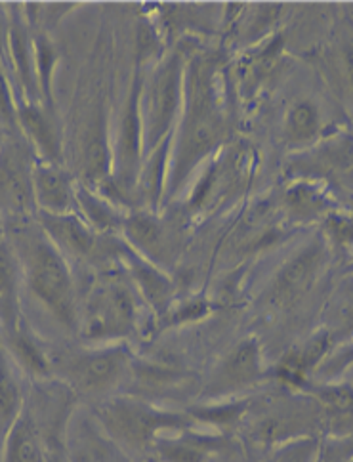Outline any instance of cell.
I'll use <instances>...</instances> for the list:
<instances>
[{"label": "cell", "instance_id": "1f68e13d", "mask_svg": "<svg viewBox=\"0 0 353 462\" xmlns=\"http://www.w3.org/2000/svg\"><path fill=\"white\" fill-rule=\"evenodd\" d=\"M323 237L330 251H353V212L336 208L323 222Z\"/></svg>", "mask_w": 353, "mask_h": 462}, {"label": "cell", "instance_id": "44dd1931", "mask_svg": "<svg viewBox=\"0 0 353 462\" xmlns=\"http://www.w3.org/2000/svg\"><path fill=\"white\" fill-rule=\"evenodd\" d=\"M329 134L330 132H327L325 126L323 109L313 97H298L287 107V113L283 117L281 136L289 152H308Z\"/></svg>", "mask_w": 353, "mask_h": 462}, {"label": "cell", "instance_id": "f546056e", "mask_svg": "<svg viewBox=\"0 0 353 462\" xmlns=\"http://www.w3.org/2000/svg\"><path fill=\"white\" fill-rule=\"evenodd\" d=\"M250 409V400H229V402H222L216 400L214 403H205V405H197L191 407L188 412L190 417L197 422L209 424L212 428H216L218 432H229L231 428L239 426L241 420L246 417V412Z\"/></svg>", "mask_w": 353, "mask_h": 462}, {"label": "cell", "instance_id": "484cf974", "mask_svg": "<svg viewBox=\"0 0 353 462\" xmlns=\"http://www.w3.org/2000/svg\"><path fill=\"white\" fill-rule=\"evenodd\" d=\"M3 462H46V438L25 403L5 439Z\"/></svg>", "mask_w": 353, "mask_h": 462}, {"label": "cell", "instance_id": "60d3db41", "mask_svg": "<svg viewBox=\"0 0 353 462\" xmlns=\"http://www.w3.org/2000/svg\"><path fill=\"white\" fill-rule=\"evenodd\" d=\"M317 462H319V460H317Z\"/></svg>", "mask_w": 353, "mask_h": 462}, {"label": "cell", "instance_id": "4316f807", "mask_svg": "<svg viewBox=\"0 0 353 462\" xmlns=\"http://www.w3.org/2000/svg\"><path fill=\"white\" fill-rule=\"evenodd\" d=\"M77 205L82 220L99 236H116L123 231L126 212L123 207L107 199L106 195L79 181Z\"/></svg>", "mask_w": 353, "mask_h": 462}, {"label": "cell", "instance_id": "cb8c5ba5", "mask_svg": "<svg viewBox=\"0 0 353 462\" xmlns=\"http://www.w3.org/2000/svg\"><path fill=\"white\" fill-rule=\"evenodd\" d=\"M23 270L8 237L0 234V331L18 327L25 316L22 306Z\"/></svg>", "mask_w": 353, "mask_h": 462}, {"label": "cell", "instance_id": "9a60e30c", "mask_svg": "<svg viewBox=\"0 0 353 462\" xmlns=\"http://www.w3.org/2000/svg\"><path fill=\"white\" fill-rule=\"evenodd\" d=\"M65 448L71 462H134L96 422L92 412L71 417L67 426Z\"/></svg>", "mask_w": 353, "mask_h": 462}, {"label": "cell", "instance_id": "52a82bcc", "mask_svg": "<svg viewBox=\"0 0 353 462\" xmlns=\"http://www.w3.org/2000/svg\"><path fill=\"white\" fill-rule=\"evenodd\" d=\"M332 258L330 246L323 234L308 241L291 258L283 262L264 292L265 308L272 311H289L296 308L313 291L327 272Z\"/></svg>", "mask_w": 353, "mask_h": 462}, {"label": "cell", "instance_id": "7c38bea8", "mask_svg": "<svg viewBox=\"0 0 353 462\" xmlns=\"http://www.w3.org/2000/svg\"><path fill=\"white\" fill-rule=\"evenodd\" d=\"M0 344L12 363L33 383L54 381L52 374V344L46 342L27 318L10 331H0Z\"/></svg>", "mask_w": 353, "mask_h": 462}, {"label": "cell", "instance_id": "836d02e7", "mask_svg": "<svg viewBox=\"0 0 353 462\" xmlns=\"http://www.w3.org/2000/svg\"><path fill=\"white\" fill-rule=\"evenodd\" d=\"M321 445L319 438L308 436L277 445V449L272 457V462H317Z\"/></svg>", "mask_w": 353, "mask_h": 462}, {"label": "cell", "instance_id": "f35d334b", "mask_svg": "<svg viewBox=\"0 0 353 462\" xmlns=\"http://www.w3.org/2000/svg\"><path fill=\"white\" fill-rule=\"evenodd\" d=\"M138 462H159V460H155L153 457H145L144 460H138Z\"/></svg>", "mask_w": 353, "mask_h": 462}, {"label": "cell", "instance_id": "d6986e66", "mask_svg": "<svg viewBox=\"0 0 353 462\" xmlns=\"http://www.w3.org/2000/svg\"><path fill=\"white\" fill-rule=\"evenodd\" d=\"M313 398L323 415V434L342 439L353 434V386L349 383L306 381L296 388Z\"/></svg>", "mask_w": 353, "mask_h": 462}, {"label": "cell", "instance_id": "5bb4252c", "mask_svg": "<svg viewBox=\"0 0 353 462\" xmlns=\"http://www.w3.org/2000/svg\"><path fill=\"white\" fill-rule=\"evenodd\" d=\"M291 171L298 180H319L323 174L353 172V134L351 132H330L311 150L294 155Z\"/></svg>", "mask_w": 353, "mask_h": 462}, {"label": "cell", "instance_id": "ab89813d", "mask_svg": "<svg viewBox=\"0 0 353 462\" xmlns=\"http://www.w3.org/2000/svg\"><path fill=\"white\" fill-rule=\"evenodd\" d=\"M346 462H353V457H349V458H348V460H346Z\"/></svg>", "mask_w": 353, "mask_h": 462}, {"label": "cell", "instance_id": "603a6c76", "mask_svg": "<svg viewBox=\"0 0 353 462\" xmlns=\"http://www.w3.org/2000/svg\"><path fill=\"white\" fill-rule=\"evenodd\" d=\"M336 208L339 205L332 199L330 189L319 180H296L283 193L284 218L296 226L325 222Z\"/></svg>", "mask_w": 353, "mask_h": 462}, {"label": "cell", "instance_id": "ac0fdd59", "mask_svg": "<svg viewBox=\"0 0 353 462\" xmlns=\"http://www.w3.org/2000/svg\"><path fill=\"white\" fill-rule=\"evenodd\" d=\"M79 181L63 164L37 161L33 169V191L37 212L44 214H79L77 205Z\"/></svg>", "mask_w": 353, "mask_h": 462}, {"label": "cell", "instance_id": "d6a6232c", "mask_svg": "<svg viewBox=\"0 0 353 462\" xmlns=\"http://www.w3.org/2000/svg\"><path fill=\"white\" fill-rule=\"evenodd\" d=\"M0 128L6 130L8 136L22 134L18 121V96H15V88L5 69H0Z\"/></svg>", "mask_w": 353, "mask_h": 462}, {"label": "cell", "instance_id": "d4e9b609", "mask_svg": "<svg viewBox=\"0 0 353 462\" xmlns=\"http://www.w3.org/2000/svg\"><path fill=\"white\" fill-rule=\"evenodd\" d=\"M171 150L172 136L166 138L153 152L145 155L136 191H134V203H136L134 208L161 212L166 195L168 167H171Z\"/></svg>", "mask_w": 353, "mask_h": 462}, {"label": "cell", "instance_id": "ffe728a7", "mask_svg": "<svg viewBox=\"0 0 353 462\" xmlns=\"http://www.w3.org/2000/svg\"><path fill=\"white\" fill-rule=\"evenodd\" d=\"M82 184L99 189L113 174V143L109 140L106 109L98 107L82 140Z\"/></svg>", "mask_w": 353, "mask_h": 462}, {"label": "cell", "instance_id": "e575fe53", "mask_svg": "<svg viewBox=\"0 0 353 462\" xmlns=\"http://www.w3.org/2000/svg\"><path fill=\"white\" fill-rule=\"evenodd\" d=\"M351 365H353V340L332 348V352L321 363V367L317 369L315 376L321 378L323 383H334L336 378H340L342 373Z\"/></svg>", "mask_w": 353, "mask_h": 462}, {"label": "cell", "instance_id": "5b68a950", "mask_svg": "<svg viewBox=\"0 0 353 462\" xmlns=\"http://www.w3.org/2000/svg\"><path fill=\"white\" fill-rule=\"evenodd\" d=\"M126 342L87 346V348H56L52 346V374L70 388L77 400L104 402L134 371V357Z\"/></svg>", "mask_w": 353, "mask_h": 462}, {"label": "cell", "instance_id": "8992f818", "mask_svg": "<svg viewBox=\"0 0 353 462\" xmlns=\"http://www.w3.org/2000/svg\"><path fill=\"white\" fill-rule=\"evenodd\" d=\"M186 56L178 51H171L161 56L153 69L144 77L140 115L145 155L153 152L166 138L174 136L183 109V96H186Z\"/></svg>", "mask_w": 353, "mask_h": 462}, {"label": "cell", "instance_id": "6da1fadb", "mask_svg": "<svg viewBox=\"0 0 353 462\" xmlns=\"http://www.w3.org/2000/svg\"><path fill=\"white\" fill-rule=\"evenodd\" d=\"M220 63L216 56L200 52L186 65V96L172 136L171 167L164 205L188 186L193 172L224 150L229 138V121L220 92Z\"/></svg>", "mask_w": 353, "mask_h": 462}, {"label": "cell", "instance_id": "f1b7e54d", "mask_svg": "<svg viewBox=\"0 0 353 462\" xmlns=\"http://www.w3.org/2000/svg\"><path fill=\"white\" fill-rule=\"evenodd\" d=\"M25 398L12 371V359L0 344V451L12 424L20 417Z\"/></svg>", "mask_w": 353, "mask_h": 462}, {"label": "cell", "instance_id": "ba28073f", "mask_svg": "<svg viewBox=\"0 0 353 462\" xmlns=\"http://www.w3.org/2000/svg\"><path fill=\"white\" fill-rule=\"evenodd\" d=\"M37 155L23 134L6 136L0 143V220L37 218L33 169Z\"/></svg>", "mask_w": 353, "mask_h": 462}, {"label": "cell", "instance_id": "8d00e7d4", "mask_svg": "<svg viewBox=\"0 0 353 462\" xmlns=\"http://www.w3.org/2000/svg\"><path fill=\"white\" fill-rule=\"evenodd\" d=\"M10 8L0 3V69L8 73L10 68Z\"/></svg>", "mask_w": 353, "mask_h": 462}, {"label": "cell", "instance_id": "8fae6325", "mask_svg": "<svg viewBox=\"0 0 353 462\" xmlns=\"http://www.w3.org/2000/svg\"><path fill=\"white\" fill-rule=\"evenodd\" d=\"M10 8V75L15 82V96L20 100L42 104V96L37 79V60H35V39L33 29L29 27L23 5L14 3Z\"/></svg>", "mask_w": 353, "mask_h": 462}, {"label": "cell", "instance_id": "7402d4cb", "mask_svg": "<svg viewBox=\"0 0 353 462\" xmlns=\"http://www.w3.org/2000/svg\"><path fill=\"white\" fill-rule=\"evenodd\" d=\"M229 443L228 434H209V432H195L181 430L172 436H161L151 457L159 462H209L218 453H222Z\"/></svg>", "mask_w": 353, "mask_h": 462}, {"label": "cell", "instance_id": "4dcf8cb0", "mask_svg": "<svg viewBox=\"0 0 353 462\" xmlns=\"http://www.w3.org/2000/svg\"><path fill=\"white\" fill-rule=\"evenodd\" d=\"M33 39H35V60H37V79L39 88L42 96V104L56 109L54 102V73L60 60V52L44 31H33Z\"/></svg>", "mask_w": 353, "mask_h": 462}, {"label": "cell", "instance_id": "2e32d148", "mask_svg": "<svg viewBox=\"0 0 353 462\" xmlns=\"http://www.w3.org/2000/svg\"><path fill=\"white\" fill-rule=\"evenodd\" d=\"M334 342L329 328H319L304 342H300L284 354L274 369L267 371V376H275L279 383L296 390L300 384L311 381V374L317 373L321 363L332 352Z\"/></svg>", "mask_w": 353, "mask_h": 462}, {"label": "cell", "instance_id": "83f0119b", "mask_svg": "<svg viewBox=\"0 0 353 462\" xmlns=\"http://www.w3.org/2000/svg\"><path fill=\"white\" fill-rule=\"evenodd\" d=\"M330 82L342 97L353 106V27H344L325 52Z\"/></svg>", "mask_w": 353, "mask_h": 462}, {"label": "cell", "instance_id": "7a4b0ae2", "mask_svg": "<svg viewBox=\"0 0 353 462\" xmlns=\"http://www.w3.org/2000/svg\"><path fill=\"white\" fill-rule=\"evenodd\" d=\"M20 258L25 291L63 331H80V296L71 262L44 234L37 218L6 222L5 234Z\"/></svg>", "mask_w": 353, "mask_h": 462}, {"label": "cell", "instance_id": "74e56055", "mask_svg": "<svg viewBox=\"0 0 353 462\" xmlns=\"http://www.w3.org/2000/svg\"><path fill=\"white\" fill-rule=\"evenodd\" d=\"M46 462H71L67 455L65 441H48L46 443Z\"/></svg>", "mask_w": 353, "mask_h": 462}, {"label": "cell", "instance_id": "9c48e42d", "mask_svg": "<svg viewBox=\"0 0 353 462\" xmlns=\"http://www.w3.org/2000/svg\"><path fill=\"white\" fill-rule=\"evenodd\" d=\"M267 376L262 346L256 337H246L220 359L205 386V398L224 400L245 388L256 386Z\"/></svg>", "mask_w": 353, "mask_h": 462}, {"label": "cell", "instance_id": "3957f363", "mask_svg": "<svg viewBox=\"0 0 353 462\" xmlns=\"http://www.w3.org/2000/svg\"><path fill=\"white\" fill-rule=\"evenodd\" d=\"M144 306L138 289L123 268L106 270L80 300L79 335L92 346L128 342L138 331Z\"/></svg>", "mask_w": 353, "mask_h": 462}, {"label": "cell", "instance_id": "e0dca14e", "mask_svg": "<svg viewBox=\"0 0 353 462\" xmlns=\"http://www.w3.org/2000/svg\"><path fill=\"white\" fill-rule=\"evenodd\" d=\"M119 263L130 277L134 287L138 289L145 306H149L163 319L164 313L172 308L174 300V285L171 277L155 263H151L136 251H132L125 239L121 241Z\"/></svg>", "mask_w": 353, "mask_h": 462}, {"label": "cell", "instance_id": "4fadbf2b", "mask_svg": "<svg viewBox=\"0 0 353 462\" xmlns=\"http://www.w3.org/2000/svg\"><path fill=\"white\" fill-rule=\"evenodd\" d=\"M18 121L23 138L39 161L63 164V128L54 107L18 97Z\"/></svg>", "mask_w": 353, "mask_h": 462}, {"label": "cell", "instance_id": "d590c367", "mask_svg": "<svg viewBox=\"0 0 353 462\" xmlns=\"http://www.w3.org/2000/svg\"><path fill=\"white\" fill-rule=\"evenodd\" d=\"M210 300L207 299H191L178 304V308H171L164 313V321H168L171 325H181V323H191V321H199L207 318L210 313Z\"/></svg>", "mask_w": 353, "mask_h": 462}, {"label": "cell", "instance_id": "30bf717a", "mask_svg": "<svg viewBox=\"0 0 353 462\" xmlns=\"http://www.w3.org/2000/svg\"><path fill=\"white\" fill-rule=\"evenodd\" d=\"M121 237L132 251L166 272L178 254V229L161 212L134 208L126 214Z\"/></svg>", "mask_w": 353, "mask_h": 462}, {"label": "cell", "instance_id": "277c9868", "mask_svg": "<svg viewBox=\"0 0 353 462\" xmlns=\"http://www.w3.org/2000/svg\"><path fill=\"white\" fill-rule=\"evenodd\" d=\"M99 428L130 457H151L161 436L195 428L190 412L157 407L130 395H111L90 407Z\"/></svg>", "mask_w": 353, "mask_h": 462}]
</instances>
